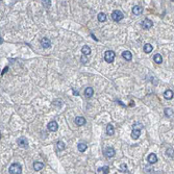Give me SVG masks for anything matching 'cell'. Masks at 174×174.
<instances>
[{"instance_id": "9c48e42d", "label": "cell", "mask_w": 174, "mask_h": 174, "mask_svg": "<svg viewBox=\"0 0 174 174\" xmlns=\"http://www.w3.org/2000/svg\"><path fill=\"white\" fill-rule=\"evenodd\" d=\"M141 25L144 29H149L150 27H152V21L150 19H144V21H142Z\"/></svg>"}, {"instance_id": "ba28073f", "label": "cell", "mask_w": 174, "mask_h": 174, "mask_svg": "<svg viewBox=\"0 0 174 174\" xmlns=\"http://www.w3.org/2000/svg\"><path fill=\"white\" fill-rule=\"evenodd\" d=\"M41 46L43 47L44 49H47V48H49V47L51 46V42L48 38H43L42 40H41Z\"/></svg>"}, {"instance_id": "4dcf8cb0", "label": "cell", "mask_w": 174, "mask_h": 174, "mask_svg": "<svg viewBox=\"0 0 174 174\" xmlns=\"http://www.w3.org/2000/svg\"><path fill=\"white\" fill-rule=\"evenodd\" d=\"M7 70H8V67H5V68H4V70L1 72V75H4V74H5V73L7 72Z\"/></svg>"}, {"instance_id": "8fae6325", "label": "cell", "mask_w": 174, "mask_h": 174, "mask_svg": "<svg viewBox=\"0 0 174 174\" xmlns=\"http://www.w3.org/2000/svg\"><path fill=\"white\" fill-rule=\"evenodd\" d=\"M148 162L150 164H155L156 162H158V156H156L155 153H150L148 155Z\"/></svg>"}, {"instance_id": "d4e9b609", "label": "cell", "mask_w": 174, "mask_h": 174, "mask_svg": "<svg viewBox=\"0 0 174 174\" xmlns=\"http://www.w3.org/2000/svg\"><path fill=\"white\" fill-rule=\"evenodd\" d=\"M165 115L167 117H171V116H173V111L171 108H166V110H165Z\"/></svg>"}, {"instance_id": "e0dca14e", "label": "cell", "mask_w": 174, "mask_h": 174, "mask_svg": "<svg viewBox=\"0 0 174 174\" xmlns=\"http://www.w3.org/2000/svg\"><path fill=\"white\" fill-rule=\"evenodd\" d=\"M106 133L108 134V136H113V134L115 133L114 126H113L112 124H108V125L106 126Z\"/></svg>"}, {"instance_id": "9a60e30c", "label": "cell", "mask_w": 174, "mask_h": 174, "mask_svg": "<svg viewBox=\"0 0 174 174\" xmlns=\"http://www.w3.org/2000/svg\"><path fill=\"white\" fill-rule=\"evenodd\" d=\"M86 123V119L84 117H76L75 118V124L78 125V126H81Z\"/></svg>"}, {"instance_id": "603a6c76", "label": "cell", "mask_w": 174, "mask_h": 174, "mask_svg": "<svg viewBox=\"0 0 174 174\" xmlns=\"http://www.w3.org/2000/svg\"><path fill=\"white\" fill-rule=\"evenodd\" d=\"M56 146H58V150H60V151H63L65 149V143L62 142V141H58V143H56Z\"/></svg>"}, {"instance_id": "5b68a950", "label": "cell", "mask_w": 174, "mask_h": 174, "mask_svg": "<svg viewBox=\"0 0 174 174\" xmlns=\"http://www.w3.org/2000/svg\"><path fill=\"white\" fill-rule=\"evenodd\" d=\"M18 145L19 147H22V148H27L28 147V142H27V139L25 137H21L18 139Z\"/></svg>"}, {"instance_id": "cb8c5ba5", "label": "cell", "mask_w": 174, "mask_h": 174, "mask_svg": "<svg viewBox=\"0 0 174 174\" xmlns=\"http://www.w3.org/2000/svg\"><path fill=\"white\" fill-rule=\"evenodd\" d=\"M166 154H167L168 156H170V158H174V150H173L172 148H169V149H167V151H166Z\"/></svg>"}, {"instance_id": "44dd1931", "label": "cell", "mask_w": 174, "mask_h": 174, "mask_svg": "<svg viewBox=\"0 0 174 174\" xmlns=\"http://www.w3.org/2000/svg\"><path fill=\"white\" fill-rule=\"evenodd\" d=\"M153 60L156 63V64H162L163 63V56L160 55V54H155L154 56H153Z\"/></svg>"}, {"instance_id": "7c38bea8", "label": "cell", "mask_w": 174, "mask_h": 174, "mask_svg": "<svg viewBox=\"0 0 174 174\" xmlns=\"http://www.w3.org/2000/svg\"><path fill=\"white\" fill-rule=\"evenodd\" d=\"M122 58L125 60H131L132 54H131V52H130V51H124V52H122Z\"/></svg>"}, {"instance_id": "f1b7e54d", "label": "cell", "mask_w": 174, "mask_h": 174, "mask_svg": "<svg viewBox=\"0 0 174 174\" xmlns=\"http://www.w3.org/2000/svg\"><path fill=\"white\" fill-rule=\"evenodd\" d=\"M80 59H81V63H84V64H85V63H88V58H87L85 55H82Z\"/></svg>"}, {"instance_id": "277c9868", "label": "cell", "mask_w": 174, "mask_h": 174, "mask_svg": "<svg viewBox=\"0 0 174 174\" xmlns=\"http://www.w3.org/2000/svg\"><path fill=\"white\" fill-rule=\"evenodd\" d=\"M123 17H124V15H123V13L121 12V11H114V12L112 13V19L114 20V21H116V22H118V21H120V20H122Z\"/></svg>"}, {"instance_id": "7402d4cb", "label": "cell", "mask_w": 174, "mask_h": 174, "mask_svg": "<svg viewBox=\"0 0 174 174\" xmlns=\"http://www.w3.org/2000/svg\"><path fill=\"white\" fill-rule=\"evenodd\" d=\"M152 49H153V47H152L151 44H145L144 45V52L145 53H150V52L152 51Z\"/></svg>"}, {"instance_id": "7a4b0ae2", "label": "cell", "mask_w": 174, "mask_h": 174, "mask_svg": "<svg viewBox=\"0 0 174 174\" xmlns=\"http://www.w3.org/2000/svg\"><path fill=\"white\" fill-rule=\"evenodd\" d=\"M8 172L11 174H21L22 173V167L19 164H13L8 168Z\"/></svg>"}, {"instance_id": "ac0fdd59", "label": "cell", "mask_w": 174, "mask_h": 174, "mask_svg": "<svg viewBox=\"0 0 174 174\" xmlns=\"http://www.w3.org/2000/svg\"><path fill=\"white\" fill-rule=\"evenodd\" d=\"M81 52H82V54H84V55H89L91 53V48L88 45H85V46H82Z\"/></svg>"}, {"instance_id": "4316f807", "label": "cell", "mask_w": 174, "mask_h": 174, "mask_svg": "<svg viewBox=\"0 0 174 174\" xmlns=\"http://www.w3.org/2000/svg\"><path fill=\"white\" fill-rule=\"evenodd\" d=\"M53 104L54 105H56V106H58V107H60L63 105V103H62V100H58V99H56V100H54V102H53Z\"/></svg>"}, {"instance_id": "f546056e", "label": "cell", "mask_w": 174, "mask_h": 174, "mask_svg": "<svg viewBox=\"0 0 174 174\" xmlns=\"http://www.w3.org/2000/svg\"><path fill=\"white\" fill-rule=\"evenodd\" d=\"M50 2H51L50 0H47V1H43V4H45L46 6H49L50 5Z\"/></svg>"}, {"instance_id": "6da1fadb", "label": "cell", "mask_w": 174, "mask_h": 174, "mask_svg": "<svg viewBox=\"0 0 174 174\" xmlns=\"http://www.w3.org/2000/svg\"><path fill=\"white\" fill-rule=\"evenodd\" d=\"M132 132H131V138L133 139V140H138L139 137H140V134H141V129L143 127V125L141 123H134L133 126H132Z\"/></svg>"}, {"instance_id": "484cf974", "label": "cell", "mask_w": 174, "mask_h": 174, "mask_svg": "<svg viewBox=\"0 0 174 174\" xmlns=\"http://www.w3.org/2000/svg\"><path fill=\"white\" fill-rule=\"evenodd\" d=\"M100 170H101L103 172V174H108V171H110V168H108L107 166H104L102 168H100Z\"/></svg>"}, {"instance_id": "8992f818", "label": "cell", "mask_w": 174, "mask_h": 174, "mask_svg": "<svg viewBox=\"0 0 174 174\" xmlns=\"http://www.w3.org/2000/svg\"><path fill=\"white\" fill-rule=\"evenodd\" d=\"M47 127H48L49 131H56V130H58V124L56 123V121L52 120V121H50V122L48 123Z\"/></svg>"}, {"instance_id": "1f68e13d", "label": "cell", "mask_w": 174, "mask_h": 174, "mask_svg": "<svg viewBox=\"0 0 174 174\" xmlns=\"http://www.w3.org/2000/svg\"><path fill=\"white\" fill-rule=\"evenodd\" d=\"M73 93H74V95H75V96H78V95H79V93H78V91L76 92V91H74V90H73Z\"/></svg>"}, {"instance_id": "d6986e66", "label": "cell", "mask_w": 174, "mask_h": 174, "mask_svg": "<svg viewBox=\"0 0 174 174\" xmlns=\"http://www.w3.org/2000/svg\"><path fill=\"white\" fill-rule=\"evenodd\" d=\"M97 19H98V21L99 22H105L106 21V15L104 14V13H99L98 14V16H97Z\"/></svg>"}, {"instance_id": "4fadbf2b", "label": "cell", "mask_w": 174, "mask_h": 174, "mask_svg": "<svg viewBox=\"0 0 174 174\" xmlns=\"http://www.w3.org/2000/svg\"><path fill=\"white\" fill-rule=\"evenodd\" d=\"M132 13H133L134 15L139 16V15H141L142 13H143V8H142L140 5H136V6L132 7Z\"/></svg>"}, {"instance_id": "5bb4252c", "label": "cell", "mask_w": 174, "mask_h": 174, "mask_svg": "<svg viewBox=\"0 0 174 174\" xmlns=\"http://www.w3.org/2000/svg\"><path fill=\"white\" fill-rule=\"evenodd\" d=\"M173 96H174V93H173L172 90H166V91H165L164 97L166 98V99H172Z\"/></svg>"}, {"instance_id": "30bf717a", "label": "cell", "mask_w": 174, "mask_h": 174, "mask_svg": "<svg viewBox=\"0 0 174 174\" xmlns=\"http://www.w3.org/2000/svg\"><path fill=\"white\" fill-rule=\"evenodd\" d=\"M93 94H94L93 88H91V87H88V88H86V90H85V96H86V97L91 98V97L93 96Z\"/></svg>"}, {"instance_id": "ffe728a7", "label": "cell", "mask_w": 174, "mask_h": 174, "mask_svg": "<svg viewBox=\"0 0 174 174\" xmlns=\"http://www.w3.org/2000/svg\"><path fill=\"white\" fill-rule=\"evenodd\" d=\"M87 148H88V146H87V144H85V143H79V144L77 145V149L79 152H84L87 150Z\"/></svg>"}, {"instance_id": "2e32d148", "label": "cell", "mask_w": 174, "mask_h": 174, "mask_svg": "<svg viewBox=\"0 0 174 174\" xmlns=\"http://www.w3.org/2000/svg\"><path fill=\"white\" fill-rule=\"evenodd\" d=\"M43 167H44V164L43 163H40V162H34L33 163V169L36 171H40L41 169H43Z\"/></svg>"}, {"instance_id": "83f0119b", "label": "cell", "mask_w": 174, "mask_h": 174, "mask_svg": "<svg viewBox=\"0 0 174 174\" xmlns=\"http://www.w3.org/2000/svg\"><path fill=\"white\" fill-rule=\"evenodd\" d=\"M126 169H127V166H126L125 164H121V166H120V171H121V172H125Z\"/></svg>"}, {"instance_id": "52a82bcc", "label": "cell", "mask_w": 174, "mask_h": 174, "mask_svg": "<svg viewBox=\"0 0 174 174\" xmlns=\"http://www.w3.org/2000/svg\"><path fill=\"white\" fill-rule=\"evenodd\" d=\"M115 149L113 148V147H107V148L104 150V155L106 156V158H108V159H111V158H113V156H115Z\"/></svg>"}, {"instance_id": "3957f363", "label": "cell", "mask_w": 174, "mask_h": 174, "mask_svg": "<svg viewBox=\"0 0 174 174\" xmlns=\"http://www.w3.org/2000/svg\"><path fill=\"white\" fill-rule=\"evenodd\" d=\"M104 59L106 63H113L115 59V52L112 50H107L104 53Z\"/></svg>"}]
</instances>
